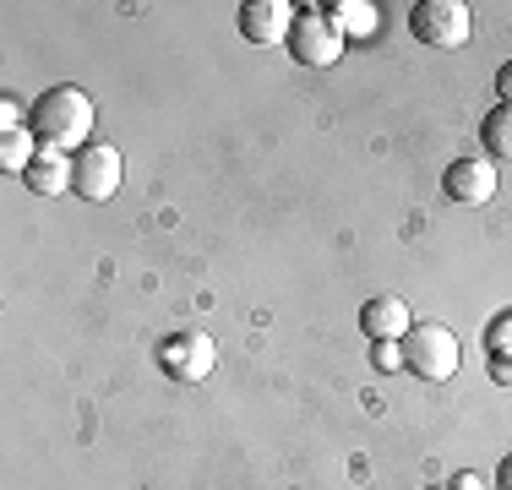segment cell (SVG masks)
<instances>
[{"instance_id":"obj_10","label":"cell","mask_w":512,"mask_h":490,"mask_svg":"<svg viewBox=\"0 0 512 490\" xmlns=\"http://www.w3.org/2000/svg\"><path fill=\"white\" fill-rule=\"evenodd\" d=\"M22 180L39 196H60V191H71V158L55 153V147H39V158H33V169Z\"/></svg>"},{"instance_id":"obj_7","label":"cell","mask_w":512,"mask_h":490,"mask_svg":"<svg viewBox=\"0 0 512 490\" xmlns=\"http://www.w3.org/2000/svg\"><path fill=\"white\" fill-rule=\"evenodd\" d=\"M442 191L458 207H485L496 196V164L491 158H458V164H447Z\"/></svg>"},{"instance_id":"obj_13","label":"cell","mask_w":512,"mask_h":490,"mask_svg":"<svg viewBox=\"0 0 512 490\" xmlns=\"http://www.w3.org/2000/svg\"><path fill=\"white\" fill-rule=\"evenodd\" d=\"M338 28L355 33V39H371L376 33V6H365V0H338Z\"/></svg>"},{"instance_id":"obj_18","label":"cell","mask_w":512,"mask_h":490,"mask_svg":"<svg viewBox=\"0 0 512 490\" xmlns=\"http://www.w3.org/2000/svg\"><path fill=\"white\" fill-rule=\"evenodd\" d=\"M496 88H502V104H512V60L502 66V77H496Z\"/></svg>"},{"instance_id":"obj_12","label":"cell","mask_w":512,"mask_h":490,"mask_svg":"<svg viewBox=\"0 0 512 490\" xmlns=\"http://www.w3.org/2000/svg\"><path fill=\"white\" fill-rule=\"evenodd\" d=\"M480 142L491 147L496 158H512V104H496L480 126Z\"/></svg>"},{"instance_id":"obj_2","label":"cell","mask_w":512,"mask_h":490,"mask_svg":"<svg viewBox=\"0 0 512 490\" xmlns=\"http://www.w3.org/2000/svg\"><path fill=\"white\" fill-rule=\"evenodd\" d=\"M463 349H458V333L442 322H414L409 338H404V365L420 382H447L458 371Z\"/></svg>"},{"instance_id":"obj_5","label":"cell","mask_w":512,"mask_h":490,"mask_svg":"<svg viewBox=\"0 0 512 490\" xmlns=\"http://www.w3.org/2000/svg\"><path fill=\"white\" fill-rule=\"evenodd\" d=\"M120 180H126V164H120V147L109 142H88L71 164V191L88 196V202H109L120 191Z\"/></svg>"},{"instance_id":"obj_19","label":"cell","mask_w":512,"mask_h":490,"mask_svg":"<svg viewBox=\"0 0 512 490\" xmlns=\"http://www.w3.org/2000/svg\"><path fill=\"white\" fill-rule=\"evenodd\" d=\"M453 490H480V474H458Z\"/></svg>"},{"instance_id":"obj_15","label":"cell","mask_w":512,"mask_h":490,"mask_svg":"<svg viewBox=\"0 0 512 490\" xmlns=\"http://www.w3.org/2000/svg\"><path fill=\"white\" fill-rule=\"evenodd\" d=\"M371 360H376V371H398V365H404V343L382 338V343H376V354H371Z\"/></svg>"},{"instance_id":"obj_17","label":"cell","mask_w":512,"mask_h":490,"mask_svg":"<svg viewBox=\"0 0 512 490\" xmlns=\"http://www.w3.org/2000/svg\"><path fill=\"white\" fill-rule=\"evenodd\" d=\"M0 126H6V137H11V131H22V104H11V98H6V104H0Z\"/></svg>"},{"instance_id":"obj_14","label":"cell","mask_w":512,"mask_h":490,"mask_svg":"<svg viewBox=\"0 0 512 490\" xmlns=\"http://www.w3.org/2000/svg\"><path fill=\"white\" fill-rule=\"evenodd\" d=\"M485 349H491V354H512V311L496 316V322L485 327Z\"/></svg>"},{"instance_id":"obj_1","label":"cell","mask_w":512,"mask_h":490,"mask_svg":"<svg viewBox=\"0 0 512 490\" xmlns=\"http://www.w3.org/2000/svg\"><path fill=\"white\" fill-rule=\"evenodd\" d=\"M33 137L55 153H71V147H88L93 137V98L82 88H50L33 104Z\"/></svg>"},{"instance_id":"obj_16","label":"cell","mask_w":512,"mask_h":490,"mask_svg":"<svg viewBox=\"0 0 512 490\" xmlns=\"http://www.w3.org/2000/svg\"><path fill=\"white\" fill-rule=\"evenodd\" d=\"M491 382L512 387V354H491Z\"/></svg>"},{"instance_id":"obj_8","label":"cell","mask_w":512,"mask_h":490,"mask_svg":"<svg viewBox=\"0 0 512 490\" xmlns=\"http://www.w3.org/2000/svg\"><path fill=\"white\" fill-rule=\"evenodd\" d=\"M240 33L251 44H284L295 33V6L289 0H251V6H240Z\"/></svg>"},{"instance_id":"obj_9","label":"cell","mask_w":512,"mask_h":490,"mask_svg":"<svg viewBox=\"0 0 512 490\" xmlns=\"http://www.w3.org/2000/svg\"><path fill=\"white\" fill-rule=\"evenodd\" d=\"M360 322H365V333H371L376 343H382V338L404 343V338H409V327H414V316H409V305L398 300V294H376V300H365Z\"/></svg>"},{"instance_id":"obj_21","label":"cell","mask_w":512,"mask_h":490,"mask_svg":"<svg viewBox=\"0 0 512 490\" xmlns=\"http://www.w3.org/2000/svg\"><path fill=\"white\" fill-rule=\"evenodd\" d=\"M425 490H453V485H425Z\"/></svg>"},{"instance_id":"obj_6","label":"cell","mask_w":512,"mask_h":490,"mask_svg":"<svg viewBox=\"0 0 512 490\" xmlns=\"http://www.w3.org/2000/svg\"><path fill=\"white\" fill-rule=\"evenodd\" d=\"M158 360H164V371L175 376V382H202L218 365V343L207 333H169L158 343Z\"/></svg>"},{"instance_id":"obj_4","label":"cell","mask_w":512,"mask_h":490,"mask_svg":"<svg viewBox=\"0 0 512 490\" xmlns=\"http://www.w3.org/2000/svg\"><path fill=\"white\" fill-rule=\"evenodd\" d=\"M289 49H295L300 66H333V60L344 55V28H338V17H327L322 6H300Z\"/></svg>"},{"instance_id":"obj_11","label":"cell","mask_w":512,"mask_h":490,"mask_svg":"<svg viewBox=\"0 0 512 490\" xmlns=\"http://www.w3.org/2000/svg\"><path fill=\"white\" fill-rule=\"evenodd\" d=\"M39 147H44V142H33V126L0 137V169H6V175H28L33 158H39Z\"/></svg>"},{"instance_id":"obj_20","label":"cell","mask_w":512,"mask_h":490,"mask_svg":"<svg viewBox=\"0 0 512 490\" xmlns=\"http://www.w3.org/2000/svg\"><path fill=\"white\" fill-rule=\"evenodd\" d=\"M496 480H502V490H512V458H502V469H496Z\"/></svg>"},{"instance_id":"obj_3","label":"cell","mask_w":512,"mask_h":490,"mask_svg":"<svg viewBox=\"0 0 512 490\" xmlns=\"http://www.w3.org/2000/svg\"><path fill=\"white\" fill-rule=\"evenodd\" d=\"M409 28H414V39L431 44V49H463L474 33V11L463 0H420Z\"/></svg>"}]
</instances>
